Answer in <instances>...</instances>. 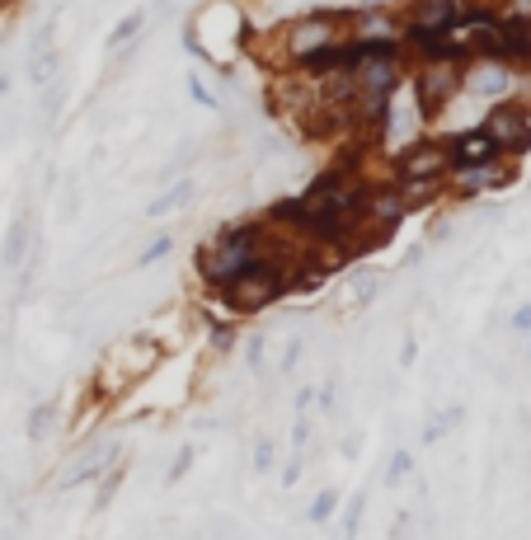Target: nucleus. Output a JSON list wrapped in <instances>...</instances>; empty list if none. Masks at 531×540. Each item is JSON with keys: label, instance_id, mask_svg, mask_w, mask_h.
I'll use <instances>...</instances> for the list:
<instances>
[{"label": "nucleus", "instance_id": "nucleus-1", "mask_svg": "<svg viewBox=\"0 0 531 540\" xmlns=\"http://www.w3.org/2000/svg\"><path fill=\"white\" fill-rule=\"evenodd\" d=\"M264 254H268V226L264 221L226 226V231H221L217 240L198 254V278H203L212 292H231L235 282L245 278Z\"/></svg>", "mask_w": 531, "mask_h": 540}, {"label": "nucleus", "instance_id": "nucleus-2", "mask_svg": "<svg viewBox=\"0 0 531 540\" xmlns=\"http://www.w3.org/2000/svg\"><path fill=\"white\" fill-rule=\"evenodd\" d=\"M339 33H344V15L339 10H306L301 19H287L282 24V57L297 66L311 62L315 52L339 43Z\"/></svg>", "mask_w": 531, "mask_h": 540}, {"label": "nucleus", "instance_id": "nucleus-3", "mask_svg": "<svg viewBox=\"0 0 531 540\" xmlns=\"http://www.w3.org/2000/svg\"><path fill=\"white\" fill-rule=\"evenodd\" d=\"M461 71H466L461 57L419 62V71H414V108H419V118H438L442 108L452 104L456 90H461Z\"/></svg>", "mask_w": 531, "mask_h": 540}, {"label": "nucleus", "instance_id": "nucleus-4", "mask_svg": "<svg viewBox=\"0 0 531 540\" xmlns=\"http://www.w3.org/2000/svg\"><path fill=\"white\" fill-rule=\"evenodd\" d=\"M461 90H466L470 99H485L489 108L494 104H522V99H517V90H522V71H513V66H503V62H475V57H470L466 71H461Z\"/></svg>", "mask_w": 531, "mask_h": 540}, {"label": "nucleus", "instance_id": "nucleus-5", "mask_svg": "<svg viewBox=\"0 0 531 540\" xmlns=\"http://www.w3.org/2000/svg\"><path fill=\"white\" fill-rule=\"evenodd\" d=\"M480 127L489 132L494 151H499L503 160H513V165L531 151V113H527V104H494Z\"/></svg>", "mask_w": 531, "mask_h": 540}, {"label": "nucleus", "instance_id": "nucleus-6", "mask_svg": "<svg viewBox=\"0 0 531 540\" xmlns=\"http://www.w3.org/2000/svg\"><path fill=\"white\" fill-rule=\"evenodd\" d=\"M447 174H452L447 146L433 137H414L405 151L395 155V184H433V179L447 184Z\"/></svg>", "mask_w": 531, "mask_h": 540}, {"label": "nucleus", "instance_id": "nucleus-7", "mask_svg": "<svg viewBox=\"0 0 531 540\" xmlns=\"http://www.w3.org/2000/svg\"><path fill=\"white\" fill-rule=\"evenodd\" d=\"M470 0H409V19H405V43H433V38H452L456 19Z\"/></svg>", "mask_w": 531, "mask_h": 540}, {"label": "nucleus", "instance_id": "nucleus-8", "mask_svg": "<svg viewBox=\"0 0 531 540\" xmlns=\"http://www.w3.org/2000/svg\"><path fill=\"white\" fill-rule=\"evenodd\" d=\"M513 160H494V165H466V170H452L447 174V193L452 198H480L489 188H503L513 179Z\"/></svg>", "mask_w": 531, "mask_h": 540}, {"label": "nucleus", "instance_id": "nucleus-9", "mask_svg": "<svg viewBox=\"0 0 531 540\" xmlns=\"http://www.w3.org/2000/svg\"><path fill=\"white\" fill-rule=\"evenodd\" d=\"M442 146H447V160H452V170H466V165H494V160H503V155L494 151V141H489L485 127L456 132V137L442 141Z\"/></svg>", "mask_w": 531, "mask_h": 540}, {"label": "nucleus", "instance_id": "nucleus-10", "mask_svg": "<svg viewBox=\"0 0 531 540\" xmlns=\"http://www.w3.org/2000/svg\"><path fill=\"white\" fill-rule=\"evenodd\" d=\"M409 216V207H405V198H400V188H376L372 198H367V226H372V235H386V231H395L400 221Z\"/></svg>", "mask_w": 531, "mask_h": 540}, {"label": "nucleus", "instance_id": "nucleus-11", "mask_svg": "<svg viewBox=\"0 0 531 540\" xmlns=\"http://www.w3.org/2000/svg\"><path fill=\"white\" fill-rule=\"evenodd\" d=\"M118 461V442H104V447H90L80 461L66 465V475H62V489H76V484H94V479L104 475L109 465Z\"/></svg>", "mask_w": 531, "mask_h": 540}, {"label": "nucleus", "instance_id": "nucleus-12", "mask_svg": "<svg viewBox=\"0 0 531 540\" xmlns=\"http://www.w3.org/2000/svg\"><path fill=\"white\" fill-rule=\"evenodd\" d=\"M29 240H33V216H15V226L5 231V249H0V263L5 268H24V259H29Z\"/></svg>", "mask_w": 531, "mask_h": 540}, {"label": "nucleus", "instance_id": "nucleus-13", "mask_svg": "<svg viewBox=\"0 0 531 540\" xmlns=\"http://www.w3.org/2000/svg\"><path fill=\"white\" fill-rule=\"evenodd\" d=\"M52 423H57V404L52 400H38L29 409V418H24V437H29V442H43L47 432H52Z\"/></svg>", "mask_w": 531, "mask_h": 540}, {"label": "nucleus", "instance_id": "nucleus-14", "mask_svg": "<svg viewBox=\"0 0 531 540\" xmlns=\"http://www.w3.org/2000/svg\"><path fill=\"white\" fill-rule=\"evenodd\" d=\"M141 29H146V10H132L127 19H118L109 33V52H123V47H132L141 38Z\"/></svg>", "mask_w": 531, "mask_h": 540}, {"label": "nucleus", "instance_id": "nucleus-15", "mask_svg": "<svg viewBox=\"0 0 531 540\" xmlns=\"http://www.w3.org/2000/svg\"><path fill=\"white\" fill-rule=\"evenodd\" d=\"M188 198H193V179H179V184L165 188V193H160V198L146 207V216H170L174 207H184Z\"/></svg>", "mask_w": 531, "mask_h": 540}, {"label": "nucleus", "instance_id": "nucleus-16", "mask_svg": "<svg viewBox=\"0 0 531 540\" xmlns=\"http://www.w3.org/2000/svg\"><path fill=\"white\" fill-rule=\"evenodd\" d=\"M339 503H344V494H339V489H334V484H325V489H320V494L311 498V508H306V517H311L315 526H325L329 517H334V512H339Z\"/></svg>", "mask_w": 531, "mask_h": 540}, {"label": "nucleus", "instance_id": "nucleus-17", "mask_svg": "<svg viewBox=\"0 0 531 540\" xmlns=\"http://www.w3.org/2000/svg\"><path fill=\"white\" fill-rule=\"evenodd\" d=\"M362 512H367V489H358V494L348 498V508H344V522H339V536H334V540H358Z\"/></svg>", "mask_w": 531, "mask_h": 540}, {"label": "nucleus", "instance_id": "nucleus-18", "mask_svg": "<svg viewBox=\"0 0 531 540\" xmlns=\"http://www.w3.org/2000/svg\"><path fill=\"white\" fill-rule=\"evenodd\" d=\"M170 249H174V235H165V231H160L156 240H146V245H141V254H137V268H151V263L170 259Z\"/></svg>", "mask_w": 531, "mask_h": 540}, {"label": "nucleus", "instance_id": "nucleus-19", "mask_svg": "<svg viewBox=\"0 0 531 540\" xmlns=\"http://www.w3.org/2000/svg\"><path fill=\"white\" fill-rule=\"evenodd\" d=\"M409 475H414V451L409 447L391 451V461H386V484H405Z\"/></svg>", "mask_w": 531, "mask_h": 540}, {"label": "nucleus", "instance_id": "nucleus-20", "mask_svg": "<svg viewBox=\"0 0 531 540\" xmlns=\"http://www.w3.org/2000/svg\"><path fill=\"white\" fill-rule=\"evenodd\" d=\"M250 465H254V475H273V465H278V447H273L268 437H254Z\"/></svg>", "mask_w": 531, "mask_h": 540}, {"label": "nucleus", "instance_id": "nucleus-21", "mask_svg": "<svg viewBox=\"0 0 531 540\" xmlns=\"http://www.w3.org/2000/svg\"><path fill=\"white\" fill-rule=\"evenodd\" d=\"M57 62H62L57 52H38L29 62V80L33 85H52V80H57Z\"/></svg>", "mask_w": 531, "mask_h": 540}, {"label": "nucleus", "instance_id": "nucleus-22", "mask_svg": "<svg viewBox=\"0 0 531 540\" xmlns=\"http://www.w3.org/2000/svg\"><path fill=\"white\" fill-rule=\"evenodd\" d=\"M452 423H461V404H452V409H442L438 418H428V428H423V442H442V432L452 428Z\"/></svg>", "mask_w": 531, "mask_h": 540}, {"label": "nucleus", "instance_id": "nucleus-23", "mask_svg": "<svg viewBox=\"0 0 531 540\" xmlns=\"http://www.w3.org/2000/svg\"><path fill=\"white\" fill-rule=\"evenodd\" d=\"M207 343H212L217 353H231L235 343H240V329H235V324H212V329H207Z\"/></svg>", "mask_w": 531, "mask_h": 540}, {"label": "nucleus", "instance_id": "nucleus-24", "mask_svg": "<svg viewBox=\"0 0 531 540\" xmlns=\"http://www.w3.org/2000/svg\"><path fill=\"white\" fill-rule=\"evenodd\" d=\"M118 484H123V465H109V470L99 475V494H94V503L104 508V503L113 498V489H118Z\"/></svg>", "mask_w": 531, "mask_h": 540}, {"label": "nucleus", "instance_id": "nucleus-25", "mask_svg": "<svg viewBox=\"0 0 531 540\" xmlns=\"http://www.w3.org/2000/svg\"><path fill=\"white\" fill-rule=\"evenodd\" d=\"M188 99H193V104H198V108H217V104H221L217 94L207 90V85H203V80H198V76H193V71H188Z\"/></svg>", "mask_w": 531, "mask_h": 540}, {"label": "nucleus", "instance_id": "nucleus-26", "mask_svg": "<svg viewBox=\"0 0 531 540\" xmlns=\"http://www.w3.org/2000/svg\"><path fill=\"white\" fill-rule=\"evenodd\" d=\"M376 292H381V278H358L353 282V306H367Z\"/></svg>", "mask_w": 531, "mask_h": 540}, {"label": "nucleus", "instance_id": "nucleus-27", "mask_svg": "<svg viewBox=\"0 0 531 540\" xmlns=\"http://www.w3.org/2000/svg\"><path fill=\"white\" fill-rule=\"evenodd\" d=\"M193 456H198V451H193V447H184V451H179V456H174V461H170V475H165V479H170V484H179V479H184V470H188V465H193Z\"/></svg>", "mask_w": 531, "mask_h": 540}, {"label": "nucleus", "instance_id": "nucleus-28", "mask_svg": "<svg viewBox=\"0 0 531 540\" xmlns=\"http://www.w3.org/2000/svg\"><path fill=\"white\" fill-rule=\"evenodd\" d=\"M245 362H250V371H264V334H254L245 343Z\"/></svg>", "mask_w": 531, "mask_h": 540}, {"label": "nucleus", "instance_id": "nucleus-29", "mask_svg": "<svg viewBox=\"0 0 531 540\" xmlns=\"http://www.w3.org/2000/svg\"><path fill=\"white\" fill-rule=\"evenodd\" d=\"M306 442H311V418H301V414H297V418H292V447L301 451Z\"/></svg>", "mask_w": 531, "mask_h": 540}, {"label": "nucleus", "instance_id": "nucleus-30", "mask_svg": "<svg viewBox=\"0 0 531 540\" xmlns=\"http://www.w3.org/2000/svg\"><path fill=\"white\" fill-rule=\"evenodd\" d=\"M508 324H513V334H531V301H527V306H517Z\"/></svg>", "mask_w": 531, "mask_h": 540}, {"label": "nucleus", "instance_id": "nucleus-31", "mask_svg": "<svg viewBox=\"0 0 531 540\" xmlns=\"http://www.w3.org/2000/svg\"><path fill=\"white\" fill-rule=\"evenodd\" d=\"M297 357H301V339H292L287 348H282V362H278V371H292L297 367Z\"/></svg>", "mask_w": 531, "mask_h": 540}, {"label": "nucleus", "instance_id": "nucleus-32", "mask_svg": "<svg viewBox=\"0 0 531 540\" xmlns=\"http://www.w3.org/2000/svg\"><path fill=\"white\" fill-rule=\"evenodd\" d=\"M297 479H301V456H292L287 470H282V489H297Z\"/></svg>", "mask_w": 531, "mask_h": 540}, {"label": "nucleus", "instance_id": "nucleus-33", "mask_svg": "<svg viewBox=\"0 0 531 540\" xmlns=\"http://www.w3.org/2000/svg\"><path fill=\"white\" fill-rule=\"evenodd\" d=\"M311 404H315V390H311V386H301V390H297V414L306 418V414H311Z\"/></svg>", "mask_w": 531, "mask_h": 540}, {"label": "nucleus", "instance_id": "nucleus-34", "mask_svg": "<svg viewBox=\"0 0 531 540\" xmlns=\"http://www.w3.org/2000/svg\"><path fill=\"white\" fill-rule=\"evenodd\" d=\"M376 5H386V0H358V10H376Z\"/></svg>", "mask_w": 531, "mask_h": 540}, {"label": "nucleus", "instance_id": "nucleus-35", "mask_svg": "<svg viewBox=\"0 0 531 540\" xmlns=\"http://www.w3.org/2000/svg\"><path fill=\"white\" fill-rule=\"evenodd\" d=\"M5 10H10V0H0V19H5Z\"/></svg>", "mask_w": 531, "mask_h": 540}, {"label": "nucleus", "instance_id": "nucleus-36", "mask_svg": "<svg viewBox=\"0 0 531 540\" xmlns=\"http://www.w3.org/2000/svg\"><path fill=\"white\" fill-rule=\"evenodd\" d=\"M297 5H320V0H297Z\"/></svg>", "mask_w": 531, "mask_h": 540}, {"label": "nucleus", "instance_id": "nucleus-37", "mask_svg": "<svg viewBox=\"0 0 531 540\" xmlns=\"http://www.w3.org/2000/svg\"><path fill=\"white\" fill-rule=\"evenodd\" d=\"M527 357H531V334H527Z\"/></svg>", "mask_w": 531, "mask_h": 540}]
</instances>
